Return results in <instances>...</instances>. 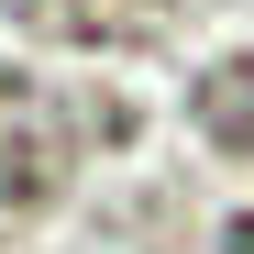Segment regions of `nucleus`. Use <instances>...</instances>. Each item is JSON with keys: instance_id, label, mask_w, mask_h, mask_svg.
<instances>
[{"instance_id": "nucleus-1", "label": "nucleus", "mask_w": 254, "mask_h": 254, "mask_svg": "<svg viewBox=\"0 0 254 254\" xmlns=\"http://www.w3.org/2000/svg\"><path fill=\"white\" fill-rule=\"evenodd\" d=\"M199 133L221 155H254V66H210L199 77Z\"/></svg>"}, {"instance_id": "nucleus-2", "label": "nucleus", "mask_w": 254, "mask_h": 254, "mask_svg": "<svg viewBox=\"0 0 254 254\" xmlns=\"http://www.w3.org/2000/svg\"><path fill=\"white\" fill-rule=\"evenodd\" d=\"M221 254H254V210H243V221H232V232H221Z\"/></svg>"}]
</instances>
